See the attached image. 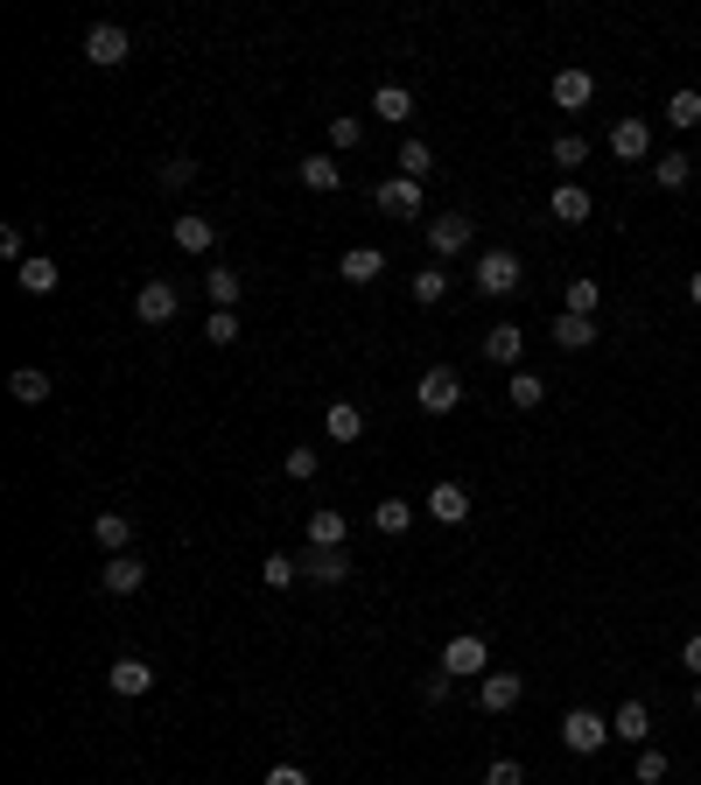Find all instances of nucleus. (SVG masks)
I'll use <instances>...</instances> for the list:
<instances>
[{"label":"nucleus","mask_w":701,"mask_h":785,"mask_svg":"<svg viewBox=\"0 0 701 785\" xmlns=\"http://www.w3.org/2000/svg\"><path fill=\"white\" fill-rule=\"evenodd\" d=\"M547 337H555L561 351H590V344H596L603 330H596V316H568V309H561L555 323H547Z\"/></svg>","instance_id":"obj_19"},{"label":"nucleus","mask_w":701,"mask_h":785,"mask_svg":"<svg viewBox=\"0 0 701 785\" xmlns=\"http://www.w3.org/2000/svg\"><path fill=\"white\" fill-rule=\"evenodd\" d=\"M547 162H555V168H582V162H590V141H582V133H555Z\"/></svg>","instance_id":"obj_33"},{"label":"nucleus","mask_w":701,"mask_h":785,"mask_svg":"<svg viewBox=\"0 0 701 785\" xmlns=\"http://www.w3.org/2000/svg\"><path fill=\"white\" fill-rule=\"evenodd\" d=\"M519 695H526V680H519V674H484V680H478V701H484V716H513V708H519Z\"/></svg>","instance_id":"obj_11"},{"label":"nucleus","mask_w":701,"mask_h":785,"mask_svg":"<svg viewBox=\"0 0 701 785\" xmlns=\"http://www.w3.org/2000/svg\"><path fill=\"white\" fill-rule=\"evenodd\" d=\"M407 288H414V302H421V309H435V302H442V295H449V266H442V260H428V266H421V274H414V281H407Z\"/></svg>","instance_id":"obj_30"},{"label":"nucleus","mask_w":701,"mask_h":785,"mask_svg":"<svg viewBox=\"0 0 701 785\" xmlns=\"http://www.w3.org/2000/svg\"><path fill=\"white\" fill-rule=\"evenodd\" d=\"M688 176H694L688 155H659V162H653V183H659V189H688Z\"/></svg>","instance_id":"obj_34"},{"label":"nucleus","mask_w":701,"mask_h":785,"mask_svg":"<svg viewBox=\"0 0 701 785\" xmlns=\"http://www.w3.org/2000/svg\"><path fill=\"white\" fill-rule=\"evenodd\" d=\"M372 526L386 533V541H401V533L414 526V505H407V498H379V505H372Z\"/></svg>","instance_id":"obj_28"},{"label":"nucleus","mask_w":701,"mask_h":785,"mask_svg":"<svg viewBox=\"0 0 701 785\" xmlns=\"http://www.w3.org/2000/svg\"><path fill=\"white\" fill-rule=\"evenodd\" d=\"M414 407H421V414H457V407H463L457 366H428L421 379H414Z\"/></svg>","instance_id":"obj_2"},{"label":"nucleus","mask_w":701,"mask_h":785,"mask_svg":"<svg viewBox=\"0 0 701 785\" xmlns=\"http://www.w3.org/2000/svg\"><path fill=\"white\" fill-rule=\"evenodd\" d=\"M176 309H183V295H176V281H141V288H134V316L141 323H155V330H162V323H176Z\"/></svg>","instance_id":"obj_6"},{"label":"nucleus","mask_w":701,"mask_h":785,"mask_svg":"<svg viewBox=\"0 0 701 785\" xmlns=\"http://www.w3.org/2000/svg\"><path fill=\"white\" fill-rule=\"evenodd\" d=\"M680 666H688V674H701V631H694L688 645H680Z\"/></svg>","instance_id":"obj_48"},{"label":"nucleus","mask_w":701,"mask_h":785,"mask_svg":"<svg viewBox=\"0 0 701 785\" xmlns=\"http://www.w3.org/2000/svg\"><path fill=\"white\" fill-rule=\"evenodd\" d=\"M611 155H617V162H646V155H653V120L624 112V120L611 127Z\"/></svg>","instance_id":"obj_8"},{"label":"nucleus","mask_w":701,"mask_h":785,"mask_svg":"<svg viewBox=\"0 0 701 785\" xmlns=\"http://www.w3.org/2000/svg\"><path fill=\"white\" fill-rule=\"evenodd\" d=\"M91 541L106 554H127L134 547V520H127V512H99V520H91Z\"/></svg>","instance_id":"obj_23"},{"label":"nucleus","mask_w":701,"mask_h":785,"mask_svg":"<svg viewBox=\"0 0 701 785\" xmlns=\"http://www.w3.org/2000/svg\"><path fill=\"white\" fill-rule=\"evenodd\" d=\"M632 772H638V785H667V751H659V743H646Z\"/></svg>","instance_id":"obj_40"},{"label":"nucleus","mask_w":701,"mask_h":785,"mask_svg":"<svg viewBox=\"0 0 701 785\" xmlns=\"http://www.w3.org/2000/svg\"><path fill=\"white\" fill-rule=\"evenodd\" d=\"M267 785H309V772H302V764H274Z\"/></svg>","instance_id":"obj_47"},{"label":"nucleus","mask_w":701,"mask_h":785,"mask_svg":"<svg viewBox=\"0 0 701 785\" xmlns=\"http://www.w3.org/2000/svg\"><path fill=\"white\" fill-rule=\"evenodd\" d=\"M484 785H526V772H519L513 757H499V764H491V772H484Z\"/></svg>","instance_id":"obj_46"},{"label":"nucleus","mask_w":701,"mask_h":785,"mask_svg":"<svg viewBox=\"0 0 701 785\" xmlns=\"http://www.w3.org/2000/svg\"><path fill=\"white\" fill-rule=\"evenodd\" d=\"M204 295H211V309H239L245 281L232 274V266H211V274H204Z\"/></svg>","instance_id":"obj_29"},{"label":"nucleus","mask_w":701,"mask_h":785,"mask_svg":"<svg viewBox=\"0 0 701 785\" xmlns=\"http://www.w3.org/2000/svg\"><path fill=\"white\" fill-rule=\"evenodd\" d=\"M428 246H435V260H457V253H470V246H478V225H470L463 210H442V218L428 225Z\"/></svg>","instance_id":"obj_5"},{"label":"nucleus","mask_w":701,"mask_h":785,"mask_svg":"<svg viewBox=\"0 0 701 785\" xmlns=\"http://www.w3.org/2000/svg\"><path fill=\"white\" fill-rule=\"evenodd\" d=\"M611 737H617V743H638V751H646V743H653V708H646V701H624L617 716H611Z\"/></svg>","instance_id":"obj_18"},{"label":"nucleus","mask_w":701,"mask_h":785,"mask_svg":"<svg viewBox=\"0 0 701 785\" xmlns=\"http://www.w3.org/2000/svg\"><path fill=\"white\" fill-rule=\"evenodd\" d=\"M204 337H211V344H239V316H232V309H211V323H204Z\"/></svg>","instance_id":"obj_43"},{"label":"nucleus","mask_w":701,"mask_h":785,"mask_svg":"<svg viewBox=\"0 0 701 785\" xmlns=\"http://www.w3.org/2000/svg\"><path fill=\"white\" fill-rule=\"evenodd\" d=\"M295 176H302V189H324V197H330V189L344 183V168H337L330 155H302V162H295Z\"/></svg>","instance_id":"obj_27"},{"label":"nucleus","mask_w":701,"mask_h":785,"mask_svg":"<svg viewBox=\"0 0 701 785\" xmlns=\"http://www.w3.org/2000/svg\"><path fill=\"white\" fill-rule=\"evenodd\" d=\"M141 582H147V562H134V554H112V562L99 568V589H106V597H134Z\"/></svg>","instance_id":"obj_14"},{"label":"nucleus","mask_w":701,"mask_h":785,"mask_svg":"<svg viewBox=\"0 0 701 785\" xmlns=\"http://www.w3.org/2000/svg\"><path fill=\"white\" fill-rule=\"evenodd\" d=\"M449 687H457V674H442V666H435V674L421 680V701H428V708H442V701H449Z\"/></svg>","instance_id":"obj_44"},{"label":"nucleus","mask_w":701,"mask_h":785,"mask_svg":"<svg viewBox=\"0 0 701 785\" xmlns=\"http://www.w3.org/2000/svg\"><path fill=\"white\" fill-rule=\"evenodd\" d=\"M162 189H189V183H197V162H189V155H176V162H162V176H155Z\"/></svg>","instance_id":"obj_41"},{"label":"nucleus","mask_w":701,"mask_h":785,"mask_svg":"<svg viewBox=\"0 0 701 785\" xmlns=\"http://www.w3.org/2000/svg\"><path fill=\"white\" fill-rule=\"evenodd\" d=\"M112 695H127V701H141L147 695V687H155V666H147V659H134V653H127V659H112Z\"/></svg>","instance_id":"obj_17"},{"label":"nucleus","mask_w":701,"mask_h":785,"mask_svg":"<svg viewBox=\"0 0 701 785\" xmlns=\"http://www.w3.org/2000/svg\"><path fill=\"white\" fill-rule=\"evenodd\" d=\"M8 393H14V400H22V407H43V400H50L56 386H50V372H35V366H22V372H14V379H8Z\"/></svg>","instance_id":"obj_31"},{"label":"nucleus","mask_w":701,"mask_h":785,"mask_svg":"<svg viewBox=\"0 0 701 785\" xmlns=\"http://www.w3.org/2000/svg\"><path fill=\"white\" fill-rule=\"evenodd\" d=\"M372 112H379L386 127H401V120H414V91H407V85H379V91H372Z\"/></svg>","instance_id":"obj_25"},{"label":"nucleus","mask_w":701,"mask_h":785,"mask_svg":"<svg viewBox=\"0 0 701 785\" xmlns=\"http://www.w3.org/2000/svg\"><path fill=\"white\" fill-rule=\"evenodd\" d=\"M56 281H64V274H56L50 253H29L22 266H14V288H22V295H56Z\"/></svg>","instance_id":"obj_20"},{"label":"nucleus","mask_w":701,"mask_h":785,"mask_svg":"<svg viewBox=\"0 0 701 785\" xmlns=\"http://www.w3.org/2000/svg\"><path fill=\"white\" fill-rule=\"evenodd\" d=\"M302 576H309V582H324V589H337V582L351 576V562H344V554H324V547H309V554H302Z\"/></svg>","instance_id":"obj_24"},{"label":"nucleus","mask_w":701,"mask_h":785,"mask_svg":"<svg viewBox=\"0 0 701 785\" xmlns=\"http://www.w3.org/2000/svg\"><path fill=\"white\" fill-rule=\"evenodd\" d=\"M337 274H344V281H379V274H386V253H379V246H351V253L337 260Z\"/></svg>","instance_id":"obj_26"},{"label":"nucleus","mask_w":701,"mask_h":785,"mask_svg":"<svg viewBox=\"0 0 701 785\" xmlns=\"http://www.w3.org/2000/svg\"><path fill=\"white\" fill-rule=\"evenodd\" d=\"M442 674H491V645L478 631H457V639L442 645Z\"/></svg>","instance_id":"obj_7"},{"label":"nucleus","mask_w":701,"mask_h":785,"mask_svg":"<svg viewBox=\"0 0 701 785\" xmlns=\"http://www.w3.org/2000/svg\"><path fill=\"white\" fill-rule=\"evenodd\" d=\"M421 512H428V520H442V526H463V520H470V491H463V484H435V491L421 498Z\"/></svg>","instance_id":"obj_15"},{"label":"nucleus","mask_w":701,"mask_h":785,"mask_svg":"<svg viewBox=\"0 0 701 785\" xmlns=\"http://www.w3.org/2000/svg\"><path fill=\"white\" fill-rule=\"evenodd\" d=\"M260 576H267V589H288V582L302 576V562H295V554H267V562H260Z\"/></svg>","instance_id":"obj_39"},{"label":"nucleus","mask_w":701,"mask_h":785,"mask_svg":"<svg viewBox=\"0 0 701 785\" xmlns=\"http://www.w3.org/2000/svg\"><path fill=\"white\" fill-rule=\"evenodd\" d=\"M372 204L386 210V218H421V183H407V176H386L372 189Z\"/></svg>","instance_id":"obj_9"},{"label":"nucleus","mask_w":701,"mask_h":785,"mask_svg":"<svg viewBox=\"0 0 701 785\" xmlns=\"http://www.w3.org/2000/svg\"><path fill=\"white\" fill-rule=\"evenodd\" d=\"M470 281H478L484 302L513 295V288H519V253H513V246H484V253H478V274H470Z\"/></svg>","instance_id":"obj_1"},{"label":"nucleus","mask_w":701,"mask_h":785,"mask_svg":"<svg viewBox=\"0 0 701 785\" xmlns=\"http://www.w3.org/2000/svg\"><path fill=\"white\" fill-rule=\"evenodd\" d=\"M590 189H582V183H555V189H547V218H555V225H582V218H590Z\"/></svg>","instance_id":"obj_13"},{"label":"nucleus","mask_w":701,"mask_h":785,"mask_svg":"<svg viewBox=\"0 0 701 785\" xmlns=\"http://www.w3.org/2000/svg\"><path fill=\"white\" fill-rule=\"evenodd\" d=\"M667 127H701V91L694 85H680L667 99Z\"/></svg>","instance_id":"obj_32"},{"label":"nucleus","mask_w":701,"mask_h":785,"mask_svg":"<svg viewBox=\"0 0 701 785\" xmlns=\"http://www.w3.org/2000/svg\"><path fill=\"white\" fill-rule=\"evenodd\" d=\"M365 141V120H351V112H337L330 120V148H358Z\"/></svg>","instance_id":"obj_42"},{"label":"nucleus","mask_w":701,"mask_h":785,"mask_svg":"<svg viewBox=\"0 0 701 785\" xmlns=\"http://www.w3.org/2000/svg\"><path fill=\"white\" fill-rule=\"evenodd\" d=\"M85 56H91L99 70H120L127 56H134V35H127L120 22H91V29H85Z\"/></svg>","instance_id":"obj_4"},{"label":"nucleus","mask_w":701,"mask_h":785,"mask_svg":"<svg viewBox=\"0 0 701 785\" xmlns=\"http://www.w3.org/2000/svg\"><path fill=\"white\" fill-rule=\"evenodd\" d=\"M547 99H555L561 112H582V106L596 99V78H590V70H576V64H568V70H555V85H547Z\"/></svg>","instance_id":"obj_10"},{"label":"nucleus","mask_w":701,"mask_h":785,"mask_svg":"<svg viewBox=\"0 0 701 785\" xmlns=\"http://www.w3.org/2000/svg\"><path fill=\"white\" fill-rule=\"evenodd\" d=\"M694 716H701V680H694Z\"/></svg>","instance_id":"obj_50"},{"label":"nucleus","mask_w":701,"mask_h":785,"mask_svg":"<svg viewBox=\"0 0 701 785\" xmlns=\"http://www.w3.org/2000/svg\"><path fill=\"white\" fill-rule=\"evenodd\" d=\"M344 541H351L344 512H337V505H316V512H309V547H324V554H344Z\"/></svg>","instance_id":"obj_16"},{"label":"nucleus","mask_w":701,"mask_h":785,"mask_svg":"<svg viewBox=\"0 0 701 785\" xmlns=\"http://www.w3.org/2000/svg\"><path fill=\"white\" fill-rule=\"evenodd\" d=\"M561 743H568L576 757H596L603 743H611V722H603L596 708H568V716H561Z\"/></svg>","instance_id":"obj_3"},{"label":"nucleus","mask_w":701,"mask_h":785,"mask_svg":"<svg viewBox=\"0 0 701 785\" xmlns=\"http://www.w3.org/2000/svg\"><path fill=\"white\" fill-rule=\"evenodd\" d=\"M0 260H14V266L29 260V246H22V225H0Z\"/></svg>","instance_id":"obj_45"},{"label":"nucleus","mask_w":701,"mask_h":785,"mask_svg":"<svg viewBox=\"0 0 701 785\" xmlns=\"http://www.w3.org/2000/svg\"><path fill=\"white\" fill-rule=\"evenodd\" d=\"M603 309V281H568V316H596Z\"/></svg>","instance_id":"obj_37"},{"label":"nucleus","mask_w":701,"mask_h":785,"mask_svg":"<svg viewBox=\"0 0 701 785\" xmlns=\"http://www.w3.org/2000/svg\"><path fill=\"white\" fill-rule=\"evenodd\" d=\"M519 351H526V330H519V323H491V337H484V358H491V366H513V372H519Z\"/></svg>","instance_id":"obj_21"},{"label":"nucleus","mask_w":701,"mask_h":785,"mask_svg":"<svg viewBox=\"0 0 701 785\" xmlns=\"http://www.w3.org/2000/svg\"><path fill=\"white\" fill-rule=\"evenodd\" d=\"M168 239H176L183 253H197V260H204V253H211V246H218V225L204 218V210H183V218L168 225Z\"/></svg>","instance_id":"obj_12"},{"label":"nucleus","mask_w":701,"mask_h":785,"mask_svg":"<svg viewBox=\"0 0 701 785\" xmlns=\"http://www.w3.org/2000/svg\"><path fill=\"white\" fill-rule=\"evenodd\" d=\"M428 168H435V148H428V141H401V176H407V183H421Z\"/></svg>","instance_id":"obj_36"},{"label":"nucleus","mask_w":701,"mask_h":785,"mask_svg":"<svg viewBox=\"0 0 701 785\" xmlns=\"http://www.w3.org/2000/svg\"><path fill=\"white\" fill-rule=\"evenodd\" d=\"M688 302H694V309H701V274H688Z\"/></svg>","instance_id":"obj_49"},{"label":"nucleus","mask_w":701,"mask_h":785,"mask_svg":"<svg viewBox=\"0 0 701 785\" xmlns=\"http://www.w3.org/2000/svg\"><path fill=\"white\" fill-rule=\"evenodd\" d=\"M281 470H288V477H302V484H309V477L324 470V449H309V443H302V449H288V456H281Z\"/></svg>","instance_id":"obj_38"},{"label":"nucleus","mask_w":701,"mask_h":785,"mask_svg":"<svg viewBox=\"0 0 701 785\" xmlns=\"http://www.w3.org/2000/svg\"><path fill=\"white\" fill-rule=\"evenodd\" d=\"M505 400H513V407H519V414H534V407H540V400H547V386H540V379H534V372H513V386H505Z\"/></svg>","instance_id":"obj_35"},{"label":"nucleus","mask_w":701,"mask_h":785,"mask_svg":"<svg viewBox=\"0 0 701 785\" xmlns=\"http://www.w3.org/2000/svg\"><path fill=\"white\" fill-rule=\"evenodd\" d=\"M324 435H330V443H358V435H365L358 400H330V407H324Z\"/></svg>","instance_id":"obj_22"}]
</instances>
